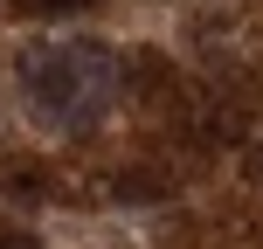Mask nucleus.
Returning <instances> with one entry per match:
<instances>
[{
	"label": "nucleus",
	"instance_id": "1",
	"mask_svg": "<svg viewBox=\"0 0 263 249\" xmlns=\"http://www.w3.org/2000/svg\"><path fill=\"white\" fill-rule=\"evenodd\" d=\"M14 90L42 131L69 139L104 125V111L118 104V55L104 42H35L14 63Z\"/></svg>",
	"mask_w": 263,
	"mask_h": 249
},
{
	"label": "nucleus",
	"instance_id": "2",
	"mask_svg": "<svg viewBox=\"0 0 263 249\" xmlns=\"http://www.w3.org/2000/svg\"><path fill=\"white\" fill-rule=\"evenodd\" d=\"M35 7H49V14H77V7H90V0H35Z\"/></svg>",
	"mask_w": 263,
	"mask_h": 249
},
{
	"label": "nucleus",
	"instance_id": "3",
	"mask_svg": "<svg viewBox=\"0 0 263 249\" xmlns=\"http://www.w3.org/2000/svg\"><path fill=\"white\" fill-rule=\"evenodd\" d=\"M0 249H42L35 236H0Z\"/></svg>",
	"mask_w": 263,
	"mask_h": 249
}]
</instances>
